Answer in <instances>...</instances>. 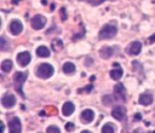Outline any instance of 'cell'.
<instances>
[{"instance_id":"9c48e42d","label":"cell","mask_w":155,"mask_h":133,"mask_svg":"<svg viewBox=\"0 0 155 133\" xmlns=\"http://www.w3.org/2000/svg\"><path fill=\"white\" fill-rule=\"evenodd\" d=\"M9 129L11 133H21V131H22V125H21V121L18 117H14L10 120Z\"/></svg>"},{"instance_id":"ba28073f","label":"cell","mask_w":155,"mask_h":133,"mask_svg":"<svg viewBox=\"0 0 155 133\" xmlns=\"http://www.w3.org/2000/svg\"><path fill=\"white\" fill-rule=\"evenodd\" d=\"M30 59H32V57H30V53L27 52V51L17 55V63L21 67H27L29 64V62H30Z\"/></svg>"},{"instance_id":"8fae6325","label":"cell","mask_w":155,"mask_h":133,"mask_svg":"<svg viewBox=\"0 0 155 133\" xmlns=\"http://www.w3.org/2000/svg\"><path fill=\"white\" fill-rule=\"evenodd\" d=\"M23 30V24L21 23V21H18V19H14V21H11V23H10V32H11L14 35H18L22 33Z\"/></svg>"},{"instance_id":"9a60e30c","label":"cell","mask_w":155,"mask_h":133,"mask_svg":"<svg viewBox=\"0 0 155 133\" xmlns=\"http://www.w3.org/2000/svg\"><path fill=\"white\" fill-rule=\"evenodd\" d=\"M99 55L103 59H108L110 58L113 55H114V48L110 47V46H103L101 50H99Z\"/></svg>"},{"instance_id":"e0dca14e","label":"cell","mask_w":155,"mask_h":133,"mask_svg":"<svg viewBox=\"0 0 155 133\" xmlns=\"http://www.w3.org/2000/svg\"><path fill=\"white\" fill-rule=\"evenodd\" d=\"M63 71L66 74H69V75L74 74L75 73V65L71 62H67V63L63 64Z\"/></svg>"},{"instance_id":"7a4b0ae2","label":"cell","mask_w":155,"mask_h":133,"mask_svg":"<svg viewBox=\"0 0 155 133\" xmlns=\"http://www.w3.org/2000/svg\"><path fill=\"white\" fill-rule=\"evenodd\" d=\"M54 67L49 63H43L36 68V76L40 79H49L54 75Z\"/></svg>"},{"instance_id":"4dcf8cb0","label":"cell","mask_w":155,"mask_h":133,"mask_svg":"<svg viewBox=\"0 0 155 133\" xmlns=\"http://www.w3.org/2000/svg\"><path fill=\"white\" fill-rule=\"evenodd\" d=\"M148 41H149V44H153V43H155V34H153V35L149 38V40H148Z\"/></svg>"},{"instance_id":"1f68e13d","label":"cell","mask_w":155,"mask_h":133,"mask_svg":"<svg viewBox=\"0 0 155 133\" xmlns=\"http://www.w3.org/2000/svg\"><path fill=\"white\" fill-rule=\"evenodd\" d=\"M4 131H5V125L1 124V132H4Z\"/></svg>"},{"instance_id":"52a82bcc","label":"cell","mask_w":155,"mask_h":133,"mask_svg":"<svg viewBox=\"0 0 155 133\" xmlns=\"http://www.w3.org/2000/svg\"><path fill=\"white\" fill-rule=\"evenodd\" d=\"M114 93H115V99L120 102H126V93L125 88H124L122 84H116L114 86Z\"/></svg>"},{"instance_id":"603a6c76","label":"cell","mask_w":155,"mask_h":133,"mask_svg":"<svg viewBox=\"0 0 155 133\" xmlns=\"http://www.w3.org/2000/svg\"><path fill=\"white\" fill-rule=\"evenodd\" d=\"M9 48H10V45L7 44L5 38L1 36V38H0V50H1V51H7Z\"/></svg>"},{"instance_id":"f546056e","label":"cell","mask_w":155,"mask_h":133,"mask_svg":"<svg viewBox=\"0 0 155 133\" xmlns=\"http://www.w3.org/2000/svg\"><path fill=\"white\" fill-rule=\"evenodd\" d=\"M135 120H136V121H141V120H142V115L139 114V112H137V114L135 115Z\"/></svg>"},{"instance_id":"5b68a950","label":"cell","mask_w":155,"mask_h":133,"mask_svg":"<svg viewBox=\"0 0 155 133\" xmlns=\"http://www.w3.org/2000/svg\"><path fill=\"white\" fill-rule=\"evenodd\" d=\"M1 104L4 108L6 109H10V108H14L15 104H16V97L10 93V92H7V93H5L1 98Z\"/></svg>"},{"instance_id":"3957f363","label":"cell","mask_w":155,"mask_h":133,"mask_svg":"<svg viewBox=\"0 0 155 133\" xmlns=\"http://www.w3.org/2000/svg\"><path fill=\"white\" fill-rule=\"evenodd\" d=\"M118 33V29L113 24H106L104 27H103L101 30H99V34H98V38L104 40V39H111L114 38Z\"/></svg>"},{"instance_id":"d6a6232c","label":"cell","mask_w":155,"mask_h":133,"mask_svg":"<svg viewBox=\"0 0 155 133\" xmlns=\"http://www.w3.org/2000/svg\"><path fill=\"white\" fill-rule=\"evenodd\" d=\"M17 1H19V0H12V4H17Z\"/></svg>"},{"instance_id":"4fadbf2b","label":"cell","mask_w":155,"mask_h":133,"mask_svg":"<svg viewBox=\"0 0 155 133\" xmlns=\"http://www.w3.org/2000/svg\"><path fill=\"white\" fill-rule=\"evenodd\" d=\"M139 103L142 104V105H144V107H148V105H150L151 103H153V100H154V98H153V95L150 93V92H144V93H142L141 96H139Z\"/></svg>"},{"instance_id":"484cf974","label":"cell","mask_w":155,"mask_h":133,"mask_svg":"<svg viewBox=\"0 0 155 133\" xmlns=\"http://www.w3.org/2000/svg\"><path fill=\"white\" fill-rule=\"evenodd\" d=\"M59 14H61V19H62V21H66V19H67V14H66V9L64 7H62L59 10Z\"/></svg>"},{"instance_id":"d6986e66","label":"cell","mask_w":155,"mask_h":133,"mask_svg":"<svg viewBox=\"0 0 155 133\" xmlns=\"http://www.w3.org/2000/svg\"><path fill=\"white\" fill-rule=\"evenodd\" d=\"M12 69V60L11 59H5L3 60L1 63V70L4 71V73H9L10 70Z\"/></svg>"},{"instance_id":"cb8c5ba5","label":"cell","mask_w":155,"mask_h":133,"mask_svg":"<svg viewBox=\"0 0 155 133\" xmlns=\"http://www.w3.org/2000/svg\"><path fill=\"white\" fill-rule=\"evenodd\" d=\"M81 1H85L90 5H94V6H97V5H101L104 0H81Z\"/></svg>"},{"instance_id":"7402d4cb","label":"cell","mask_w":155,"mask_h":133,"mask_svg":"<svg viewBox=\"0 0 155 133\" xmlns=\"http://www.w3.org/2000/svg\"><path fill=\"white\" fill-rule=\"evenodd\" d=\"M63 47V43H62V40H58V39H55L52 41V48L55 51H58V50H62Z\"/></svg>"},{"instance_id":"4316f807","label":"cell","mask_w":155,"mask_h":133,"mask_svg":"<svg viewBox=\"0 0 155 133\" xmlns=\"http://www.w3.org/2000/svg\"><path fill=\"white\" fill-rule=\"evenodd\" d=\"M92 88H94V86H92V85H89V86H86L85 88H80L79 92H80V93H81V92H87V93H90Z\"/></svg>"},{"instance_id":"44dd1931","label":"cell","mask_w":155,"mask_h":133,"mask_svg":"<svg viewBox=\"0 0 155 133\" xmlns=\"http://www.w3.org/2000/svg\"><path fill=\"white\" fill-rule=\"evenodd\" d=\"M102 100H103V104L107 105V107H110V105L114 104V99H113L111 96H104L102 98Z\"/></svg>"},{"instance_id":"277c9868","label":"cell","mask_w":155,"mask_h":133,"mask_svg":"<svg viewBox=\"0 0 155 133\" xmlns=\"http://www.w3.org/2000/svg\"><path fill=\"white\" fill-rule=\"evenodd\" d=\"M30 24H32V28L35 29V30H40L43 29L46 24V18L43 16V15H36L32 18L30 21Z\"/></svg>"},{"instance_id":"ac0fdd59","label":"cell","mask_w":155,"mask_h":133,"mask_svg":"<svg viewBox=\"0 0 155 133\" xmlns=\"http://www.w3.org/2000/svg\"><path fill=\"white\" fill-rule=\"evenodd\" d=\"M110 76H111V79H114V80H120L121 76H122V69L120 67H115L110 71Z\"/></svg>"},{"instance_id":"6da1fadb","label":"cell","mask_w":155,"mask_h":133,"mask_svg":"<svg viewBox=\"0 0 155 133\" xmlns=\"http://www.w3.org/2000/svg\"><path fill=\"white\" fill-rule=\"evenodd\" d=\"M27 78H28L27 71H17V73H15V75H14V86H15L16 91L22 97H24L22 87H23V84H24V81L27 80Z\"/></svg>"},{"instance_id":"2e32d148","label":"cell","mask_w":155,"mask_h":133,"mask_svg":"<svg viewBox=\"0 0 155 133\" xmlns=\"http://www.w3.org/2000/svg\"><path fill=\"white\" fill-rule=\"evenodd\" d=\"M50 55H51V52L46 46H39L36 48V56L40 58H47V57H50Z\"/></svg>"},{"instance_id":"5bb4252c","label":"cell","mask_w":155,"mask_h":133,"mask_svg":"<svg viewBox=\"0 0 155 133\" xmlns=\"http://www.w3.org/2000/svg\"><path fill=\"white\" fill-rule=\"evenodd\" d=\"M74 110H75L74 104L71 103V102H66L63 104V107H62V114L64 116H70L74 112Z\"/></svg>"},{"instance_id":"8992f818","label":"cell","mask_w":155,"mask_h":133,"mask_svg":"<svg viewBox=\"0 0 155 133\" xmlns=\"http://www.w3.org/2000/svg\"><path fill=\"white\" fill-rule=\"evenodd\" d=\"M111 116L118 121H124L126 119V109L124 107H115L111 110Z\"/></svg>"},{"instance_id":"7c38bea8","label":"cell","mask_w":155,"mask_h":133,"mask_svg":"<svg viewBox=\"0 0 155 133\" xmlns=\"http://www.w3.org/2000/svg\"><path fill=\"white\" fill-rule=\"evenodd\" d=\"M141 50H142V44L139 41H133L127 47V53L130 56H137V55H139Z\"/></svg>"},{"instance_id":"30bf717a","label":"cell","mask_w":155,"mask_h":133,"mask_svg":"<svg viewBox=\"0 0 155 133\" xmlns=\"http://www.w3.org/2000/svg\"><path fill=\"white\" fill-rule=\"evenodd\" d=\"M94 119H95V112L91 109L84 110L80 115V120H81L82 124H91V122L94 121Z\"/></svg>"},{"instance_id":"f1b7e54d","label":"cell","mask_w":155,"mask_h":133,"mask_svg":"<svg viewBox=\"0 0 155 133\" xmlns=\"http://www.w3.org/2000/svg\"><path fill=\"white\" fill-rule=\"evenodd\" d=\"M85 65H86V67L92 65V59H91V58H89V59L86 58V60H85Z\"/></svg>"},{"instance_id":"d4e9b609","label":"cell","mask_w":155,"mask_h":133,"mask_svg":"<svg viewBox=\"0 0 155 133\" xmlns=\"http://www.w3.org/2000/svg\"><path fill=\"white\" fill-rule=\"evenodd\" d=\"M46 132L47 133H59V128L57 126H49L46 128Z\"/></svg>"},{"instance_id":"ffe728a7","label":"cell","mask_w":155,"mask_h":133,"mask_svg":"<svg viewBox=\"0 0 155 133\" xmlns=\"http://www.w3.org/2000/svg\"><path fill=\"white\" fill-rule=\"evenodd\" d=\"M115 132V127L111 124H107L102 127V133H114Z\"/></svg>"},{"instance_id":"83f0119b","label":"cell","mask_w":155,"mask_h":133,"mask_svg":"<svg viewBox=\"0 0 155 133\" xmlns=\"http://www.w3.org/2000/svg\"><path fill=\"white\" fill-rule=\"evenodd\" d=\"M74 128H75V126H74L73 124H71V122H68V124L66 125V129H67V132H71Z\"/></svg>"}]
</instances>
